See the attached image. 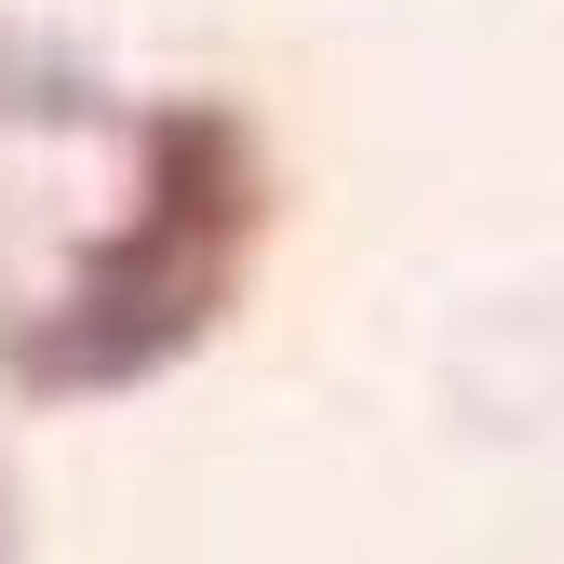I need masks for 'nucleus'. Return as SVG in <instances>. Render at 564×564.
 Listing matches in <instances>:
<instances>
[{
	"label": "nucleus",
	"mask_w": 564,
	"mask_h": 564,
	"mask_svg": "<svg viewBox=\"0 0 564 564\" xmlns=\"http://www.w3.org/2000/svg\"><path fill=\"white\" fill-rule=\"evenodd\" d=\"M149 162H162V188L134 202V229L67 282V310L41 323V349H14L41 390L149 377V364H175V349L202 336V310L229 296V242H242V149H229V121L175 108L149 134Z\"/></svg>",
	"instance_id": "obj_1"
},
{
	"label": "nucleus",
	"mask_w": 564,
	"mask_h": 564,
	"mask_svg": "<svg viewBox=\"0 0 564 564\" xmlns=\"http://www.w3.org/2000/svg\"><path fill=\"white\" fill-rule=\"evenodd\" d=\"M0 564H14V524H0Z\"/></svg>",
	"instance_id": "obj_2"
}]
</instances>
